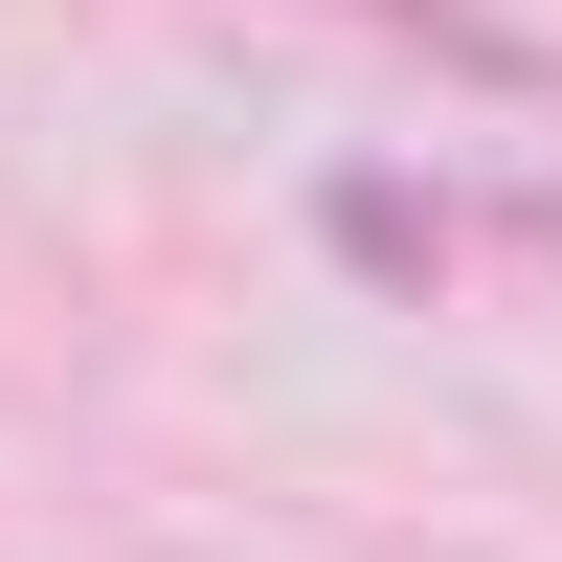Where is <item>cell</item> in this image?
Wrapping results in <instances>:
<instances>
[{"label":"cell","mask_w":562,"mask_h":562,"mask_svg":"<svg viewBox=\"0 0 562 562\" xmlns=\"http://www.w3.org/2000/svg\"><path fill=\"white\" fill-rule=\"evenodd\" d=\"M338 248H360V270H405V293H428V270H450V203H405V180H338Z\"/></svg>","instance_id":"obj_1"}]
</instances>
